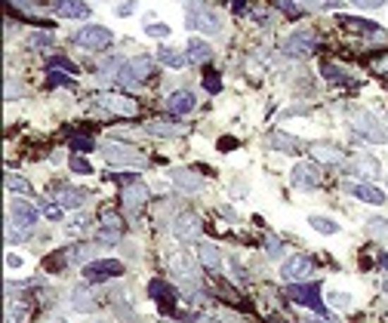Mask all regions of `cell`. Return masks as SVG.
Returning <instances> with one entry per match:
<instances>
[{"label": "cell", "instance_id": "obj_33", "mask_svg": "<svg viewBox=\"0 0 388 323\" xmlns=\"http://www.w3.org/2000/svg\"><path fill=\"white\" fill-rule=\"evenodd\" d=\"M145 133L148 135H164V139H170V135H179L182 130L176 123H164V121H151L148 126H145Z\"/></svg>", "mask_w": 388, "mask_h": 323}, {"label": "cell", "instance_id": "obj_47", "mask_svg": "<svg viewBox=\"0 0 388 323\" xmlns=\"http://www.w3.org/2000/svg\"><path fill=\"white\" fill-rule=\"evenodd\" d=\"M204 87H207L210 92H219V90H222V80H219L216 71H207V74H204Z\"/></svg>", "mask_w": 388, "mask_h": 323}, {"label": "cell", "instance_id": "obj_22", "mask_svg": "<svg viewBox=\"0 0 388 323\" xmlns=\"http://www.w3.org/2000/svg\"><path fill=\"white\" fill-rule=\"evenodd\" d=\"M348 169L354 176H364V178H379L382 176V166H379V160L376 157H370V154H358L348 164Z\"/></svg>", "mask_w": 388, "mask_h": 323}, {"label": "cell", "instance_id": "obj_37", "mask_svg": "<svg viewBox=\"0 0 388 323\" xmlns=\"http://www.w3.org/2000/svg\"><path fill=\"white\" fill-rule=\"evenodd\" d=\"M25 314H28V308H25L22 302H10V305H6V323H22Z\"/></svg>", "mask_w": 388, "mask_h": 323}, {"label": "cell", "instance_id": "obj_50", "mask_svg": "<svg viewBox=\"0 0 388 323\" xmlns=\"http://www.w3.org/2000/svg\"><path fill=\"white\" fill-rule=\"evenodd\" d=\"M358 10H379V6H385V0H351Z\"/></svg>", "mask_w": 388, "mask_h": 323}, {"label": "cell", "instance_id": "obj_9", "mask_svg": "<svg viewBox=\"0 0 388 323\" xmlns=\"http://www.w3.org/2000/svg\"><path fill=\"white\" fill-rule=\"evenodd\" d=\"M102 154L108 164H114V166H145V154H142L139 148H130V145H121V142H108V145L102 148Z\"/></svg>", "mask_w": 388, "mask_h": 323}, {"label": "cell", "instance_id": "obj_20", "mask_svg": "<svg viewBox=\"0 0 388 323\" xmlns=\"http://www.w3.org/2000/svg\"><path fill=\"white\" fill-rule=\"evenodd\" d=\"M194 105H198V99H194V92H191V90H179V92H173V96L166 99V111L176 114V117L191 114V111H194Z\"/></svg>", "mask_w": 388, "mask_h": 323}, {"label": "cell", "instance_id": "obj_39", "mask_svg": "<svg viewBox=\"0 0 388 323\" xmlns=\"http://www.w3.org/2000/svg\"><path fill=\"white\" fill-rule=\"evenodd\" d=\"M28 47H31V49L53 47V34H49V31H35V34H31V37H28Z\"/></svg>", "mask_w": 388, "mask_h": 323}, {"label": "cell", "instance_id": "obj_46", "mask_svg": "<svg viewBox=\"0 0 388 323\" xmlns=\"http://www.w3.org/2000/svg\"><path fill=\"white\" fill-rule=\"evenodd\" d=\"M367 65L373 68L376 74H388V53H385V56H373V59H370Z\"/></svg>", "mask_w": 388, "mask_h": 323}, {"label": "cell", "instance_id": "obj_19", "mask_svg": "<svg viewBox=\"0 0 388 323\" xmlns=\"http://www.w3.org/2000/svg\"><path fill=\"white\" fill-rule=\"evenodd\" d=\"M345 191H348L354 200H360V203H373V207L385 203V194L379 188H373V185H367V182H345Z\"/></svg>", "mask_w": 388, "mask_h": 323}, {"label": "cell", "instance_id": "obj_44", "mask_svg": "<svg viewBox=\"0 0 388 323\" xmlns=\"http://www.w3.org/2000/svg\"><path fill=\"white\" fill-rule=\"evenodd\" d=\"M265 246H268V256H272V259H277V256L284 252V243L277 240L274 234H268V237H265Z\"/></svg>", "mask_w": 388, "mask_h": 323}, {"label": "cell", "instance_id": "obj_1", "mask_svg": "<svg viewBox=\"0 0 388 323\" xmlns=\"http://www.w3.org/2000/svg\"><path fill=\"white\" fill-rule=\"evenodd\" d=\"M348 126H351V133L360 135L364 142H373V145L388 142V126L379 121L373 111H367V108H348Z\"/></svg>", "mask_w": 388, "mask_h": 323}, {"label": "cell", "instance_id": "obj_45", "mask_svg": "<svg viewBox=\"0 0 388 323\" xmlns=\"http://www.w3.org/2000/svg\"><path fill=\"white\" fill-rule=\"evenodd\" d=\"M327 299H330L333 308H348V305H351V295L348 293H330Z\"/></svg>", "mask_w": 388, "mask_h": 323}, {"label": "cell", "instance_id": "obj_12", "mask_svg": "<svg viewBox=\"0 0 388 323\" xmlns=\"http://www.w3.org/2000/svg\"><path fill=\"white\" fill-rule=\"evenodd\" d=\"M290 185L293 188H302V191H311L320 185V169L315 164H296L290 173Z\"/></svg>", "mask_w": 388, "mask_h": 323}, {"label": "cell", "instance_id": "obj_25", "mask_svg": "<svg viewBox=\"0 0 388 323\" xmlns=\"http://www.w3.org/2000/svg\"><path fill=\"white\" fill-rule=\"evenodd\" d=\"M320 74H324L330 83H342V87H354V83H358L342 65H336V62H324V65H320Z\"/></svg>", "mask_w": 388, "mask_h": 323}, {"label": "cell", "instance_id": "obj_29", "mask_svg": "<svg viewBox=\"0 0 388 323\" xmlns=\"http://www.w3.org/2000/svg\"><path fill=\"white\" fill-rule=\"evenodd\" d=\"M173 182L176 185H179V188L182 191H200V188H204V178H198V176H194V173H188V169H179V173H176L173 176Z\"/></svg>", "mask_w": 388, "mask_h": 323}, {"label": "cell", "instance_id": "obj_5", "mask_svg": "<svg viewBox=\"0 0 388 323\" xmlns=\"http://www.w3.org/2000/svg\"><path fill=\"white\" fill-rule=\"evenodd\" d=\"M74 44L90 49V53H102V49L114 44V34H111V28H102V25H87V28H80L74 34Z\"/></svg>", "mask_w": 388, "mask_h": 323}, {"label": "cell", "instance_id": "obj_7", "mask_svg": "<svg viewBox=\"0 0 388 323\" xmlns=\"http://www.w3.org/2000/svg\"><path fill=\"white\" fill-rule=\"evenodd\" d=\"M286 299L296 302V305H305V308H311L315 314L324 311V305H320V280H305V284H290L286 286Z\"/></svg>", "mask_w": 388, "mask_h": 323}, {"label": "cell", "instance_id": "obj_48", "mask_svg": "<svg viewBox=\"0 0 388 323\" xmlns=\"http://www.w3.org/2000/svg\"><path fill=\"white\" fill-rule=\"evenodd\" d=\"M62 207H59V203H44V216L47 219H53V222H59V219H62Z\"/></svg>", "mask_w": 388, "mask_h": 323}, {"label": "cell", "instance_id": "obj_42", "mask_svg": "<svg viewBox=\"0 0 388 323\" xmlns=\"http://www.w3.org/2000/svg\"><path fill=\"white\" fill-rule=\"evenodd\" d=\"M170 25H166V22H151L148 25V28H145V34H148V37H157V40H164V37H170Z\"/></svg>", "mask_w": 388, "mask_h": 323}, {"label": "cell", "instance_id": "obj_16", "mask_svg": "<svg viewBox=\"0 0 388 323\" xmlns=\"http://www.w3.org/2000/svg\"><path fill=\"white\" fill-rule=\"evenodd\" d=\"M200 231H204V228H200V219L194 216V212H179V216H176L173 234L179 237V240H198Z\"/></svg>", "mask_w": 388, "mask_h": 323}, {"label": "cell", "instance_id": "obj_18", "mask_svg": "<svg viewBox=\"0 0 388 323\" xmlns=\"http://www.w3.org/2000/svg\"><path fill=\"white\" fill-rule=\"evenodd\" d=\"M170 274H176L179 280H185V284H198V265L188 259V252H176V256H170Z\"/></svg>", "mask_w": 388, "mask_h": 323}, {"label": "cell", "instance_id": "obj_11", "mask_svg": "<svg viewBox=\"0 0 388 323\" xmlns=\"http://www.w3.org/2000/svg\"><path fill=\"white\" fill-rule=\"evenodd\" d=\"M148 295L151 299L157 302V308L164 311V314H176V305H179V293L173 290L170 284H166V280H151L148 284Z\"/></svg>", "mask_w": 388, "mask_h": 323}, {"label": "cell", "instance_id": "obj_21", "mask_svg": "<svg viewBox=\"0 0 388 323\" xmlns=\"http://www.w3.org/2000/svg\"><path fill=\"white\" fill-rule=\"evenodd\" d=\"M53 13L59 16V19H87L90 4H83V0H56Z\"/></svg>", "mask_w": 388, "mask_h": 323}, {"label": "cell", "instance_id": "obj_55", "mask_svg": "<svg viewBox=\"0 0 388 323\" xmlns=\"http://www.w3.org/2000/svg\"><path fill=\"white\" fill-rule=\"evenodd\" d=\"M382 290H388V271L382 274Z\"/></svg>", "mask_w": 388, "mask_h": 323}, {"label": "cell", "instance_id": "obj_4", "mask_svg": "<svg viewBox=\"0 0 388 323\" xmlns=\"http://www.w3.org/2000/svg\"><path fill=\"white\" fill-rule=\"evenodd\" d=\"M92 102L114 117H136L139 114V102H133L130 96H123V92H96Z\"/></svg>", "mask_w": 388, "mask_h": 323}, {"label": "cell", "instance_id": "obj_49", "mask_svg": "<svg viewBox=\"0 0 388 323\" xmlns=\"http://www.w3.org/2000/svg\"><path fill=\"white\" fill-rule=\"evenodd\" d=\"M68 234H71V237H80V234H87V219H74V222L68 225Z\"/></svg>", "mask_w": 388, "mask_h": 323}, {"label": "cell", "instance_id": "obj_54", "mask_svg": "<svg viewBox=\"0 0 388 323\" xmlns=\"http://www.w3.org/2000/svg\"><path fill=\"white\" fill-rule=\"evenodd\" d=\"M10 4H16V6H31L35 0H10Z\"/></svg>", "mask_w": 388, "mask_h": 323}, {"label": "cell", "instance_id": "obj_26", "mask_svg": "<svg viewBox=\"0 0 388 323\" xmlns=\"http://www.w3.org/2000/svg\"><path fill=\"white\" fill-rule=\"evenodd\" d=\"M83 200H87V191H80V188H62L56 194V203L62 209H78L83 207Z\"/></svg>", "mask_w": 388, "mask_h": 323}, {"label": "cell", "instance_id": "obj_56", "mask_svg": "<svg viewBox=\"0 0 388 323\" xmlns=\"http://www.w3.org/2000/svg\"><path fill=\"white\" fill-rule=\"evenodd\" d=\"M385 182H388V176H385Z\"/></svg>", "mask_w": 388, "mask_h": 323}, {"label": "cell", "instance_id": "obj_32", "mask_svg": "<svg viewBox=\"0 0 388 323\" xmlns=\"http://www.w3.org/2000/svg\"><path fill=\"white\" fill-rule=\"evenodd\" d=\"M308 225L315 228L317 234H327V237H330V234H339V222H336V219H330V216H311Z\"/></svg>", "mask_w": 388, "mask_h": 323}, {"label": "cell", "instance_id": "obj_3", "mask_svg": "<svg viewBox=\"0 0 388 323\" xmlns=\"http://www.w3.org/2000/svg\"><path fill=\"white\" fill-rule=\"evenodd\" d=\"M151 74H154V59H151V56H136V59H130V62L121 65V71H117V83H123V87H136V83L148 80Z\"/></svg>", "mask_w": 388, "mask_h": 323}, {"label": "cell", "instance_id": "obj_8", "mask_svg": "<svg viewBox=\"0 0 388 323\" xmlns=\"http://www.w3.org/2000/svg\"><path fill=\"white\" fill-rule=\"evenodd\" d=\"M311 274H315V259L311 256H302V252H296V256H290L281 265V277L284 284H305V280H311Z\"/></svg>", "mask_w": 388, "mask_h": 323}, {"label": "cell", "instance_id": "obj_38", "mask_svg": "<svg viewBox=\"0 0 388 323\" xmlns=\"http://www.w3.org/2000/svg\"><path fill=\"white\" fill-rule=\"evenodd\" d=\"M68 169H71V173H78V176H92V164H90V160H83L80 154H74L68 160Z\"/></svg>", "mask_w": 388, "mask_h": 323}, {"label": "cell", "instance_id": "obj_31", "mask_svg": "<svg viewBox=\"0 0 388 323\" xmlns=\"http://www.w3.org/2000/svg\"><path fill=\"white\" fill-rule=\"evenodd\" d=\"M92 305L96 302H92V293L87 290V286H74L71 290V308L74 311H90Z\"/></svg>", "mask_w": 388, "mask_h": 323}, {"label": "cell", "instance_id": "obj_6", "mask_svg": "<svg viewBox=\"0 0 388 323\" xmlns=\"http://www.w3.org/2000/svg\"><path fill=\"white\" fill-rule=\"evenodd\" d=\"M123 274V262L117 259H90L83 265V280L87 284H105L111 277H121Z\"/></svg>", "mask_w": 388, "mask_h": 323}, {"label": "cell", "instance_id": "obj_51", "mask_svg": "<svg viewBox=\"0 0 388 323\" xmlns=\"http://www.w3.org/2000/svg\"><path fill=\"white\" fill-rule=\"evenodd\" d=\"M133 10H136V4H133V0H123L121 6H114V16H121V19H126V16H133Z\"/></svg>", "mask_w": 388, "mask_h": 323}, {"label": "cell", "instance_id": "obj_13", "mask_svg": "<svg viewBox=\"0 0 388 323\" xmlns=\"http://www.w3.org/2000/svg\"><path fill=\"white\" fill-rule=\"evenodd\" d=\"M10 219H13V225H19V228H22V231H31V228L37 225L40 212H37V207H31L28 200H13V207H10Z\"/></svg>", "mask_w": 388, "mask_h": 323}, {"label": "cell", "instance_id": "obj_24", "mask_svg": "<svg viewBox=\"0 0 388 323\" xmlns=\"http://www.w3.org/2000/svg\"><path fill=\"white\" fill-rule=\"evenodd\" d=\"M308 151L315 160H320V164H342L339 148L330 145V142H315V145H308Z\"/></svg>", "mask_w": 388, "mask_h": 323}, {"label": "cell", "instance_id": "obj_52", "mask_svg": "<svg viewBox=\"0 0 388 323\" xmlns=\"http://www.w3.org/2000/svg\"><path fill=\"white\" fill-rule=\"evenodd\" d=\"M305 323H339V320L327 317V314H305Z\"/></svg>", "mask_w": 388, "mask_h": 323}, {"label": "cell", "instance_id": "obj_14", "mask_svg": "<svg viewBox=\"0 0 388 323\" xmlns=\"http://www.w3.org/2000/svg\"><path fill=\"white\" fill-rule=\"evenodd\" d=\"M268 148L281 151V154H302L308 145L302 139H296V135H290V133H284V130H274L272 135H268Z\"/></svg>", "mask_w": 388, "mask_h": 323}, {"label": "cell", "instance_id": "obj_43", "mask_svg": "<svg viewBox=\"0 0 388 323\" xmlns=\"http://www.w3.org/2000/svg\"><path fill=\"white\" fill-rule=\"evenodd\" d=\"M47 78L53 87H74V80H71V74L65 78V71H47Z\"/></svg>", "mask_w": 388, "mask_h": 323}, {"label": "cell", "instance_id": "obj_53", "mask_svg": "<svg viewBox=\"0 0 388 323\" xmlns=\"http://www.w3.org/2000/svg\"><path fill=\"white\" fill-rule=\"evenodd\" d=\"M6 265H10V268H19V265H22V259H19V256H13V252H10V256H6Z\"/></svg>", "mask_w": 388, "mask_h": 323}, {"label": "cell", "instance_id": "obj_34", "mask_svg": "<svg viewBox=\"0 0 388 323\" xmlns=\"http://www.w3.org/2000/svg\"><path fill=\"white\" fill-rule=\"evenodd\" d=\"M367 234L376 237V240H385V237H388V219L385 216H373L367 222Z\"/></svg>", "mask_w": 388, "mask_h": 323}, {"label": "cell", "instance_id": "obj_40", "mask_svg": "<svg viewBox=\"0 0 388 323\" xmlns=\"http://www.w3.org/2000/svg\"><path fill=\"white\" fill-rule=\"evenodd\" d=\"M87 259H90V250H87V246H71V250L65 252V262H74V265H80V262L87 265Z\"/></svg>", "mask_w": 388, "mask_h": 323}, {"label": "cell", "instance_id": "obj_10", "mask_svg": "<svg viewBox=\"0 0 388 323\" xmlns=\"http://www.w3.org/2000/svg\"><path fill=\"white\" fill-rule=\"evenodd\" d=\"M315 47H317V34L308 31V28H299V31H293L290 37H286L284 53L293 56V59H305V56L315 53Z\"/></svg>", "mask_w": 388, "mask_h": 323}, {"label": "cell", "instance_id": "obj_36", "mask_svg": "<svg viewBox=\"0 0 388 323\" xmlns=\"http://www.w3.org/2000/svg\"><path fill=\"white\" fill-rule=\"evenodd\" d=\"M6 188H10V191H19V194H35V188H31V185L25 182L22 176H16V173L6 176Z\"/></svg>", "mask_w": 388, "mask_h": 323}, {"label": "cell", "instance_id": "obj_35", "mask_svg": "<svg viewBox=\"0 0 388 323\" xmlns=\"http://www.w3.org/2000/svg\"><path fill=\"white\" fill-rule=\"evenodd\" d=\"M47 71H65V74H71L74 78V74H78V65H74L71 59H65V56H53L47 62Z\"/></svg>", "mask_w": 388, "mask_h": 323}, {"label": "cell", "instance_id": "obj_17", "mask_svg": "<svg viewBox=\"0 0 388 323\" xmlns=\"http://www.w3.org/2000/svg\"><path fill=\"white\" fill-rule=\"evenodd\" d=\"M121 200H123V207H126V209L139 212V209L148 203V188L139 182V178H133V182H126V185H123V191H121Z\"/></svg>", "mask_w": 388, "mask_h": 323}, {"label": "cell", "instance_id": "obj_28", "mask_svg": "<svg viewBox=\"0 0 388 323\" xmlns=\"http://www.w3.org/2000/svg\"><path fill=\"white\" fill-rule=\"evenodd\" d=\"M200 265H204L210 274H219V271H222V256H219V250L213 243L200 246Z\"/></svg>", "mask_w": 388, "mask_h": 323}, {"label": "cell", "instance_id": "obj_15", "mask_svg": "<svg viewBox=\"0 0 388 323\" xmlns=\"http://www.w3.org/2000/svg\"><path fill=\"white\" fill-rule=\"evenodd\" d=\"M121 231H123V222H121V216L117 212H102V225H99V231H96V240L99 243H117L121 240Z\"/></svg>", "mask_w": 388, "mask_h": 323}, {"label": "cell", "instance_id": "obj_2", "mask_svg": "<svg viewBox=\"0 0 388 323\" xmlns=\"http://www.w3.org/2000/svg\"><path fill=\"white\" fill-rule=\"evenodd\" d=\"M185 25H188L191 31H204V34H219V28H222L219 16L210 10L207 4H200V0L188 4V10H185Z\"/></svg>", "mask_w": 388, "mask_h": 323}, {"label": "cell", "instance_id": "obj_23", "mask_svg": "<svg viewBox=\"0 0 388 323\" xmlns=\"http://www.w3.org/2000/svg\"><path fill=\"white\" fill-rule=\"evenodd\" d=\"M185 56H188V62H198V65H204L213 59V47L207 44V40H200V37H188V47H185Z\"/></svg>", "mask_w": 388, "mask_h": 323}, {"label": "cell", "instance_id": "obj_30", "mask_svg": "<svg viewBox=\"0 0 388 323\" xmlns=\"http://www.w3.org/2000/svg\"><path fill=\"white\" fill-rule=\"evenodd\" d=\"M157 59L166 68H185V62H188V56H182L179 49H173V47H160L157 49Z\"/></svg>", "mask_w": 388, "mask_h": 323}, {"label": "cell", "instance_id": "obj_27", "mask_svg": "<svg viewBox=\"0 0 388 323\" xmlns=\"http://www.w3.org/2000/svg\"><path fill=\"white\" fill-rule=\"evenodd\" d=\"M339 25L345 31H354V34H379V25L370 22V19H354V16H339Z\"/></svg>", "mask_w": 388, "mask_h": 323}, {"label": "cell", "instance_id": "obj_41", "mask_svg": "<svg viewBox=\"0 0 388 323\" xmlns=\"http://www.w3.org/2000/svg\"><path fill=\"white\" fill-rule=\"evenodd\" d=\"M68 148L78 151V154H83V151H92V139H90V135H71Z\"/></svg>", "mask_w": 388, "mask_h": 323}]
</instances>
